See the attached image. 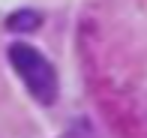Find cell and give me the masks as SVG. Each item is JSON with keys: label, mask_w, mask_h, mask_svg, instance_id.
<instances>
[{"label": "cell", "mask_w": 147, "mask_h": 138, "mask_svg": "<svg viewBox=\"0 0 147 138\" xmlns=\"http://www.w3.org/2000/svg\"><path fill=\"white\" fill-rule=\"evenodd\" d=\"M93 102L120 138H147V0H93L78 30Z\"/></svg>", "instance_id": "6da1fadb"}, {"label": "cell", "mask_w": 147, "mask_h": 138, "mask_svg": "<svg viewBox=\"0 0 147 138\" xmlns=\"http://www.w3.org/2000/svg\"><path fill=\"white\" fill-rule=\"evenodd\" d=\"M9 63L39 105H54L57 102L60 81H57V72L51 66V60L42 51H36L27 42H12L9 45Z\"/></svg>", "instance_id": "7a4b0ae2"}, {"label": "cell", "mask_w": 147, "mask_h": 138, "mask_svg": "<svg viewBox=\"0 0 147 138\" xmlns=\"http://www.w3.org/2000/svg\"><path fill=\"white\" fill-rule=\"evenodd\" d=\"M39 24H42V15L39 12H33V9H18V12H12L9 18H6V27L12 30V33H30V30H39Z\"/></svg>", "instance_id": "3957f363"}]
</instances>
